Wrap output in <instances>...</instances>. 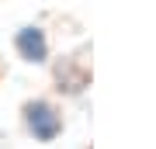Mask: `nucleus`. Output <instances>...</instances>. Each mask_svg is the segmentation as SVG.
<instances>
[{"instance_id": "2", "label": "nucleus", "mask_w": 156, "mask_h": 149, "mask_svg": "<svg viewBox=\"0 0 156 149\" xmlns=\"http://www.w3.org/2000/svg\"><path fill=\"white\" fill-rule=\"evenodd\" d=\"M14 45H17V52H21L24 62H45L49 59V38H45V31L38 24L21 28V31L14 35Z\"/></svg>"}, {"instance_id": "1", "label": "nucleus", "mask_w": 156, "mask_h": 149, "mask_svg": "<svg viewBox=\"0 0 156 149\" xmlns=\"http://www.w3.org/2000/svg\"><path fill=\"white\" fill-rule=\"evenodd\" d=\"M24 125H28V132L38 139V142H52L59 132H62V118L59 111L49 104V101H31V104H24Z\"/></svg>"}]
</instances>
